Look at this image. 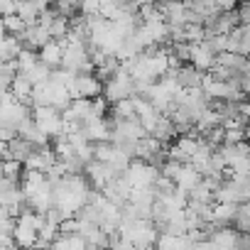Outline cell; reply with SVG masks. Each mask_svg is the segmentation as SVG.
Returning a JSON list of instances; mask_svg holds the SVG:
<instances>
[{
    "label": "cell",
    "mask_w": 250,
    "mask_h": 250,
    "mask_svg": "<svg viewBox=\"0 0 250 250\" xmlns=\"http://www.w3.org/2000/svg\"><path fill=\"white\" fill-rule=\"evenodd\" d=\"M245 140H248V143H250V120H248V123H245Z\"/></svg>",
    "instance_id": "cb8c5ba5"
},
{
    "label": "cell",
    "mask_w": 250,
    "mask_h": 250,
    "mask_svg": "<svg viewBox=\"0 0 250 250\" xmlns=\"http://www.w3.org/2000/svg\"><path fill=\"white\" fill-rule=\"evenodd\" d=\"M88 250H108V248H103V245H88Z\"/></svg>",
    "instance_id": "d4e9b609"
},
{
    "label": "cell",
    "mask_w": 250,
    "mask_h": 250,
    "mask_svg": "<svg viewBox=\"0 0 250 250\" xmlns=\"http://www.w3.org/2000/svg\"><path fill=\"white\" fill-rule=\"evenodd\" d=\"M54 37H52V32H49V27H44L42 22H35V25H30L27 30H25V35H22V42H25V47L27 49H35V52H40L47 42H52Z\"/></svg>",
    "instance_id": "ba28073f"
},
{
    "label": "cell",
    "mask_w": 250,
    "mask_h": 250,
    "mask_svg": "<svg viewBox=\"0 0 250 250\" xmlns=\"http://www.w3.org/2000/svg\"><path fill=\"white\" fill-rule=\"evenodd\" d=\"M238 18H240V25H250V3L238 5Z\"/></svg>",
    "instance_id": "7402d4cb"
},
{
    "label": "cell",
    "mask_w": 250,
    "mask_h": 250,
    "mask_svg": "<svg viewBox=\"0 0 250 250\" xmlns=\"http://www.w3.org/2000/svg\"><path fill=\"white\" fill-rule=\"evenodd\" d=\"M235 230H240V233H250V201H243V204H238Z\"/></svg>",
    "instance_id": "ac0fdd59"
},
{
    "label": "cell",
    "mask_w": 250,
    "mask_h": 250,
    "mask_svg": "<svg viewBox=\"0 0 250 250\" xmlns=\"http://www.w3.org/2000/svg\"><path fill=\"white\" fill-rule=\"evenodd\" d=\"M135 250H157L155 245H135Z\"/></svg>",
    "instance_id": "603a6c76"
},
{
    "label": "cell",
    "mask_w": 250,
    "mask_h": 250,
    "mask_svg": "<svg viewBox=\"0 0 250 250\" xmlns=\"http://www.w3.org/2000/svg\"><path fill=\"white\" fill-rule=\"evenodd\" d=\"M69 91H71L74 98H91L93 101L103 93V81L96 74H79Z\"/></svg>",
    "instance_id": "5b68a950"
},
{
    "label": "cell",
    "mask_w": 250,
    "mask_h": 250,
    "mask_svg": "<svg viewBox=\"0 0 250 250\" xmlns=\"http://www.w3.org/2000/svg\"><path fill=\"white\" fill-rule=\"evenodd\" d=\"M216 62H218V54L206 44V42H196V44H191V54H189V64L191 66H196L199 71H211L213 66H216Z\"/></svg>",
    "instance_id": "8992f818"
},
{
    "label": "cell",
    "mask_w": 250,
    "mask_h": 250,
    "mask_svg": "<svg viewBox=\"0 0 250 250\" xmlns=\"http://www.w3.org/2000/svg\"><path fill=\"white\" fill-rule=\"evenodd\" d=\"M177 79H179V83H182L184 88H201L206 74L189 64V66H179V69H177Z\"/></svg>",
    "instance_id": "5bb4252c"
},
{
    "label": "cell",
    "mask_w": 250,
    "mask_h": 250,
    "mask_svg": "<svg viewBox=\"0 0 250 250\" xmlns=\"http://www.w3.org/2000/svg\"><path fill=\"white\" fill-rule=\"evenodd\" d=\"M213 3H216V8H218L221 13H233V10H238L240 0H213Z\"/></svg>",
    "instance_id": "44dd1931"
},
{
    "label": "cell",
    "mask_w": 250,
    "mask_h": 250,
    "mask_svg": "<svg viewBox=\"0 0 250 250\" xmlns=\"http://www.w3.org/2000/svg\"><path fill=\"white\" fill-rule=\"evenodd\" d=\"M59 162V157H57V152L54 150H49L47 145L44 147H37L30 157H27V162H25V169H37V172H44V174H49L52 169H54V165Z\"/></svg>",
    "instance_id": "52a82bcc"
},
{
    "label": "cell",
    "mask_w": 250,
    "mask_h": 250,
    "mask_svg": "<svg viewBox=\"0 0 250 250\" xmlns=\"http://www.w3.org/2000/svg\"><path fill=\"white\" fill-rule=\"evenodd\" d=\"M42 5L37 3V0H18V15L27 22V25H35L40 22V15H42Z\"/></svg>",
    "instance_id": "9a60e30c"
},
{
    "label": "cell",
    "mask_w": 250,
    "mask_h": 250,
    "mask_svg": "<svg viewBox=\"0 0 250 250\" xmlns=\"http://www.w3.org/2000/svg\"><path fill=\"white\" fill-rule=\"evenodd\" d=\"M118 235H123L125 240H130L133 245H155L160 233H157V223L152 218H125L120 221Z\"/></svg>",
    "instance_id": "6da1fadb"
},
{
    "label": "cell",
    "mask_w": 250,
    "mask_h": 250,
    "mask_svg": "<svg viewBox=\"0 0 250 250\" xmlns=\"http://www.w3.org/2000/svg\"><path fill=\"white\" fill-rule=\"evenodd\" d=\"M3 27H5V35H15V37H22L25 35V30L30 27L18 13L15 15H5V20H3Z\"/></svg>",
    "instance_id": "e0dca14e"
},
{
    "label": "cell",
    "mask_w": 250,
    "mask_h": 250,
    "mask_svg": "<svg viewBox=\"0 0 250 250\" xmlns=\"http://www.w3.org/2000/svg\"><path fill=\"white\" fill-rule=\"evenodd\" d=\"M54 5H57V10H59L62 15H66V18L74 20V18L81 13L83 0H54Z\"/></svg>",
    "instance_id": "d6986e66"
},
{
    "label": "cell",
    "mask_w": 250,
    "mask_h": 250,
    "mask_svg": "<svg viewBox=\"0 0 250 250\" xmlns=\"http://www.w3.org/2000/svg\"><path fill=\"white\" fill-rule=\"evenodd\" d=\"M157 250H191L194 248V240L189 235H172V233H160L157 243H155Z\"/></svg>",
    "instance_id": "7c38bea8"
},
{
    "label": "cell",
    "mask_w": 250,
    "mask_h": 250,
    "mask_svg": "<svg viewBox=\"0 0 250 250\" xmlns=\"http://www.w3.org/2000/svg\"><path fill=\"white\" fill-rule=\"evenodd\" d=\"M201 182H204V174H201L194 165H189V162H184V165H182V169H179V174L174 177L177 189H182V191H187V194H191Z\"/></svg>",
    "instance_id": "30bf717a"
},
{
    "label": "cell",
    "mask_w": 250,
    "mask_h": 250,
    "mask_svg": "<svg viewBox=\"0 0 250 250\" xmlns=\"http://www.w3.org/2000/svg\"><path fill=\"white\" fill-rule=\"evenodd\" d=\"M64 52H66V40H52L40 49V59L49 66V69H62L64 62Z\"/></svg>",
    "instance_id": "9c48e42d"
},
{
    "label": "cell",
    "mask_w": 250,
    "mask_h": 250,
    "mask_svg": "<svg viewBox=\"0 0 250 250\" xmlns=\"http://www.w3.org/2000/svg\"><path fill=\"white\" fill-rule=\"evenodd\" d=\"M25 49V42H22V37H15V35H5V40H3V62H15L18 57H20V52Z\"/></svg>",
    "instance_id": "2e32d148"
},
{
    "label": "cell",
    "mask_w": 250,
    "mask_h": 250,
    "mask_svg": "<svg viewBox=\"0 0 250 250\" xmlns=\"http://www.w3.org/2000/svg\"><path fill=\"white\" fill-rule=\"evenodd\" d=\"M160 177H162V169L145 160H133V165L125 172V179L130 182L133 189H155Z\"/></svg>",
    "instance_id": "277c9868"
},
{
    "label": "cell",
    "mask_w": 250,
    "mask_h": 250,
    "mask_svg": "<svg viewBox=\"0 0 250 250\" xmlns=\"http://www.w3.org/2000/svg\"><path fill=\"white\" fill-rule=\"evenodd\" d=\"M133 96H138L135 79L130 76V71L125 66H120L108 81H103V98L108 103H113V105L125 101V98H133Z\"/></svg>",
    "instance_id": "7a4b0ae2"
},
{
    "label": "cell",
    "mask_w": 250,
    "mask_h": 250,
    "mask_svg": "<svg viewBox=\"0 0 250 250\" xmlns=\"http://www.w3.org/2000/svg\"><path fill=\"white\" fill-rule=\"evenodd\" d=\"M37 62H40V52H35V49H27V47H25V49L20 52V57L15 59V64H18L20 74H22V71H27L30 66H35Z\"/></svg>",
    "instance_id": "ffe728a7"
},
{
    "label": "cell",
    "mask_w": 250,
    "mask_h": 250,
    "mask_svg": "<svg viewBox=\"0 0 250 250\" xmlns=\"http://www.w3.org/2000/svg\"><path fill=\"white\" fill-rule=\"evenodd\" d=\"M20 138H25V140H30L35 147H44L47 143H49V135L40 128V125L35 123V118H30L22 128H20Z\"/></svg>",
    "instance_id": "4fadbf2b"
},
{
    "label": "cell",
    "mask_w": 250,
    "mask_h": 250,
    "mask_svg": "<svg viewBox=\"0 0 250 250\" xmlns=\"http://www.w3.org/2000/svg\"><path fill=\"white\" fill-rule=\"evenodd\" d=\"M235 216H238V204H213L211 226L223 228V226H228V223H235Z\"/></svg>",
    "instance_id": "8fae6325"
},
{
    "label": "cell",
    "mask_w": 250,
    "mask_h": 250,
    "mask_svg": "<svg viewBox=\"0 0 250 250\" xmlns=\"http://www.w3.org/2000/svg\"><path fill=\"white\" fill-rule=\"evenodd\" d=\"M32 118L40 128L49 135V140H59L64 138L66 133V123H64V113L59 108H52V105H40V108H32Z\"/></svg>",
    "instance_id": "3957f363"
}]
</instances>
